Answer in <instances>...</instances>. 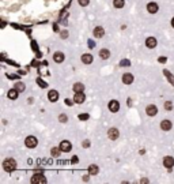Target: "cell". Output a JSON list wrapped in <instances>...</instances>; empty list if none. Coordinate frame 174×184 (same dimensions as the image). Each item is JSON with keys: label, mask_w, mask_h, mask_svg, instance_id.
Segmentation results:
<instances>
[{"label": "cell", "mask_w": 174, "mask_h": 184, "mask_svg": "<svg viewBox=\"0 0 174 184\" xmlns=\"http://www.w3.org/2000/svg\"><path fill=\"white\" fill-rule=\"evenodd\" d=\"M15 168H16V162H15V159L12 158H7L6 161L3 162V169L6 170V172H14Z\"/></svg>", "instance_id": "1"}, {"label": "cell", "mask_w": 174, "mask_h": 184, "mask_svg": "<svg viewBox=\"0 0 174 184\" xmlns=\"http://www.w3.org/2000/svg\"><path fill=\"white\" fill-rule=\"evenodd\" d=\"M25 145L27 146L29 149H33V147H36L37 146V138L36 136H27L25 141Z\"/></svg>", "instance_id": "2"}, {"label": "cell", "mask_w": 174, "mask_h": 184, "mask_svg": "<svg viewBox=\"0 0 174 184\" xmlns=\"http://www.w3.org/2000/svg\"><path fill=\"white\" fill-rule=\"evenodd\" d=\"M118 135H120V132H118L117 128H109V131H107V136H109L110 139L116 141V139L118 138Z\"/></svg>", "instance_id": "3"}, {"label": "cell", "mask_w": 174, "mask_h": 184, "mask_svg": "<svg viewBox=\"0 0 174 184\" xmlns=\"http://www.w3.org/2000/svg\"><path fill=\"white\" fill-rule=\"evenodd\" d=\"M109 109L112 110L113 113L118 112V109H120V102H118V101H116V100L110 101V102H109Z\"/></svg>", "instance_id": "4"}, {"label": "cell", "mask_w": 174, "mask_h": 184, "mask_svg": "<svg viewBox=\"0 0 174 184\" xmlns=\"http://www.w3.org/2000/svg\"><path fill=\"white\" fill-rule=\"evenodd\" d=\"M86 100L84 94H83V92H79V93H75V97H74V102L76 104H82L83 101Z\"/></svg>", "instance_id": "5"}, {"label": "cell", "mask_w": 174, "mask_h": 184, "mask_svg": "<svg viewBox=\"0 0 174 184\" xmlns=\"http://www.w3.org/2000/svg\"><path fill=\"white\" fill-rule=\"evenodd\" d=\"M163 165L167 168V169H171V168L174 167V158L173 157H165Z\"/></svg>", "instance_id": "6"}, {"label": "cell", "mask_w": 174, "mask_h": 184, "mask_svg": "<svg viewBox=\"0 0 174 184\" xmlns=\"http://www.w3.org/2000/svg\"><path fill=\"white\" fill-rule=\"evenodd\" d=\"M146 112L148 116H155V115L158 113V108H156L155 105H148L146 108Z\"/></svg>", "instance_id": "7"}, {"label": "cell", "mask_w": 174, "mask_h": 184, "mask_svg": "<svg viewBox=\"0 0 174 184\" xmlns=\"http://www.w3.org/2000/svg\"><path fill=\"white\" fill-rule=\"evenodd\" d=\"M71 143H69V142L68 141H63L60 143V149H61V152H65V153H68L69 152V150H71Z\"/></svg>", "instance_id": "8"}, {"label": "cell", "mask_w": 174, "mask_h": 184, "mask_svg": "<svg viewBox=\"0 0 174 184\" xmlns=\"http://www.w3.org/2000/svg\"><path fill=\"white\" fill-rule=\"evenodd\" d=\"M46 179L44 177V175H34V176L32 177V183H45Z\"/></svg>", "instance_id": "9"}, {"label": "cell", "mask_w": 174, "mask_h": 184, "mask_svg": "<svg viewBox=\"0 0 174 184\" xmlns=\"http://www.w3.org/2000/svg\"><path fill=\"white\" fill-rule=\"evenodd\" d=\"M48 98H49L50 102H54V101H57V98H59V93H57L56 90H50V92L48 93Z\"/></svg>", "instance_id": "10"}, {"label": "cell", "mask_w": 174, "mask_h": 184, "mask_svg": "<svg viewBox=\"0 0 174 184\" xmlns=\"http://www.w3.org/2000/svg\"><path fill=\"white\" fill-rule=\"evenodd\" d=\"M122 82H124L125 85H131L132 82H133V75L132 74H124L122 75Z\"/></svg>", "instance_id": "11"}, {"label": "cell", "mask_w": 174, "mask_h": 184, "mask_svg": "<svg viewBox=\"0 0 174 184\" xmlns=\"http://www.w3.org/2000/svg\"><path fill=\"white\" fill-rule=\"evenodd\" d=\"M53 59H54L56 63H61V61H64V53H63V52H54Z\"/></svg>", "instance_id": "12"}, {"label": "cell", "mask_w": 174, "mask_h": 184, "mask_svg": "<svg viewBox=\"0 0 174 184\" xmlns=\"http://www.w3.org/2000/svg\"><path fill=\"white\" fill-rule=\"evenodd\" d=\"M103 34H105V30H103L101 26H98V27L94 29V37H97V38H101V37H103Z\"/></svg>", "instance_id": "13"}, {"label": "cell", "mask_w": 174, "mask_h": 184, "mask_svg": "<svg viewBox=\"0 0 174 184\" xmlns=\"http://www.w3.org/2000/svg\"><path fill=\"white\" fill-rule=\"evenodd\" d=\"M160 128L163 130V131H169L171 130V121L170 120H163L160 123Z\"/></svg>", "instance_id": "14"}, {"label": "cell", "mask_w": 174, "mask_h": 184, "mask_svg": "<svg viewBox=\"0 0 174 184\" xmlns=\"http://www.w3.org/2000/svg\"><path fill=\"white\" fill-rule=\"evenodd\" d=\"M147 10H148V12H151V14H155L156 11H158V4L156 3H148L147 4Z\"/></svg>", "instance_id": "15"}, {"label": "cell", "mask_w": 174, "mask_h": 184, "mask_svg": "<svg viewBox=\"0 0 174 184\" xmlns=\"http://www.w3.org/2000/svg\"><path fill=\"white\" fill-rule=\"evenodd\" d=\"M146 45L148 46V48H155L156 46V40L154 38V37H148V38L146 40Z\"/></svg>", "instance_id": "16"}, {"label": "cell", "mask_w": 174, "mask_h": 184, "mask_svg": "<svg viewBox=\"0 0 174 184\" xmlns=\"http://www.w3.org/2000/svg\"><path fill=\"white\" fill-rule=\"evenodd\" d=\"M82 61L84 64H90L92 61V56L90 55V53H84V55L82 56Z\"/></svg>", "instance_id": "17"}, {"label": "cell", "mask_w": 174, "mask_h": 184, "mask_svg": "<svg viewBox=\"0 0 174 184\" xmlns=\"http://www.w3.org/2000/svg\"><path fill=\"white\" fill-rule=\"evenodd\" d=\"M16 97H18V90L16 89H11L10 92H8V98L11 100H16Z\"/></svg>", "instance_id": "18"}, {"label": "cell", "mask_w": 174, "mask_h": 184, "mask_svg": "<svg viewBox=\"0 0 174 184\" xmlns=\"http://www.w3.org/2000/svg\"><path fill=\"white\" fill-rule=\"evenodd\" d=\"M100 56H101V59H103V60H106L107 57L110 56V52H109L107 49H102V51L100 52Z\"/></svg>", "instance_id": "19"}, {"label": "cell", "mask_w": 174, "mask_h": 184, "mask_svg": "<svg viewBox=\"0 0 174 184\" xmlns=\"http://www.w3.org/2000/svg\"><path fill=\"white\" fill-rule=\"evenodd\" d=\"M84 90V86L82 83H75L74 85V92L75 93H79V92H83Z\"/></svg>", "instance_id": "20"}, {"label": "cell", "mask_w": 174, "mask_h": 184, "mask_svg": "<svg viewBox=\"0 0 174 184\" xmlns=\"http://www.w3.org/2000/svg\"><path fill=\"white\" fill-rule=\"evenodd\" d=\"M163 74L166 75L167 78H169V82H170L171 85L174 86V76H173V75H171V74H170V72H169V71H167V70H163Z\"/></svg>", "instance_id": "21"}, {"label": "cell", "mask_w": 174, "mask_h": 184, "mask_svg": "<svg viewBox=\"0 0 174 184\" xmlns=\"http://www.w3.org/2000/svg\"><path fill=\"white\" fill-rule=\"evenodd\" d=\"M89 173L90 175H97V173H98V167H97V165H90Z\"/></svg>", "instance_id": "22"}, {"label": "cell", "mask_w": 174, "mask_h": 184, "mask_svg": "<svg viewBox=\"0 0 174 184\" xmlns=\"http://www.w3.org/2000/svg\"><path fill=\"white\" fill-rule=\"evenodd\" d=\"M113 4L116 8H121V7H124V0H114Z\"/></svg>", "instance_id": "23"}, {"label": "cell", "mask_w": 174, "mask_h": 184, "mask_svg": "<svg viewBox=\"0 0 174 184\" xmlns=\"http://www.w3.org/2000/svg\"><path fill=\"white\" fill-rule=\"evenodd\" d=\"M15 89H16V90H18V92H23V90H25V85H23V83H22V82H18V83H16V85L14 86Z\"/></svg>", "instance_id": "24"}, {"label": "cell", "mask_w": 174, "mask_h": 184, "mask_svg": "<svg viewBox=\"0 0 174 184\" xmlns=\"http://www.w3.org/2000/svg\"><path fill=\"white\" fill-rule=\"evenodd\" d=\"M131 66V61L127 60V59H124V60L120 61V67H129Z\"/></svg>", "instance_id": "25"}, {"label": "cell", "mask_w": 174, "mask_h": 184, "mask_svg": "<svg viewBox=\"0 0 174 184\" xmlns=\"http://www.w3.org/2000/svg\"><path fill=\"white\" fill-rule=\"evenodd\" d=\"M60 150H61V149H57V147H53L50 153H52V156H53V157H59V156H60Z\"/></svg>", "instance_id": "26"}, {"label": "cell", "mask_w": 174, "mask_h": 184, "mask_svg": "<svg viewBox=\"0 0 174 184\" xmlns=\"http://www.w3.org/2000/svg\"><path fill=\"white\" fill-rule=\"evenodd\" d=\"M165 109H166V110H171V109H173V104H171L170 101H166V102H165Z\"/></svg>", "instance_id": "27"}, {"label": "cell", "mask_w": 174, "mask_h": 184, "mask_svg": "<svg viewBox=\"0 0 174 184\" xmlns=\"http://www.w3.org/2000/svg\"><path fill=\"white\" fill-rule=\"evenodd\" d=\"M78 1H79V4H80L82 7H86V6L90 3V0H78Z\"/></svg>", "instance_id": "28"}, {"label": "cell", "mask_w": 174, "mask_h": 184, "mask_svg": "<svg viewBox=\"0 0 174 184\" xmlns=\"http://www.w3.org/2000/svg\"><path fill=\"white\" fill-rule=\"evenodd\" d=\"M37 83H38V85L41 86V87H46V86H48V85H46V82H44L42 79H39V78L37 79Z\"/></svg>", "instance_id": "29"}, {"label": "cell", "mask_w": 174, "mask_h": 184, "mask_svg": "<svg viewBox=\"0 0 174 184\" xmlns=\"http://www.w3.org/2000/svg\"><path fill=\"white\" fill-rule=\"evenodd\" d=\"M59 120H60L61 123H65V121L68 120V117L65 116V115H60V116H59Z\"/></svg>", "instance_id": "30"}, {"label": "cell", "mask_w": 174, "mask_h": 184, "mask_svg": "<svg viewBox=\"0 0 174 184\" xmlns=\"http://www.w3.org/2000/svg\"><path fill=\"white\" fill-rule=\"evenodd\" d=\"M79 119H80V120H87V119H89V115H87V113L79 115Z\"/></svg>", "instance_id": "31"}, {"label": "cell", "mask_w": 174, "mask_h": 184, "mask_svg": "<svg viewBox=\"0 0 174 184\" xmlns=\"http://www.w3.org/2000/svg\"><path fill=\"white\" fill-rule=\"evenodd\" d=\"M83 147H90V141H83Z\"/></svg>", "instance_id": "32"}, {"label": "cell", "mask_w": 174, "mask_h": 184, "mask_svg": "<svg viewBox=\"0 0 174 184\" xmlns=\"http://www.w3.org/2000/svg\"><path fill=\"white\" fill-rule=\"evenodd\" d=\"M78 161H79V158H78V157H76V156H74V157H72V159H71V162L76 164V162H78Z\"/></svg>", "instance_id": "33"}, {"label": "cell", "mask_w": 174, "mask_h": 184, "mask_svg": "<svg viewBox=\"0 0 174 184\" xmlns=\"http://www.w3.org/2000/svg\"><path fill=\"white\" fill-rule=\"evenodd\" d=\"M89 46H90V48H94V46H95L94 41H91V40H90V41H89Z\"/></svg>", "instance_id": "34"}, {"label": "cell", "mask_w": 174, "mask_h": 184, "mask_svg": "<svg viewBox=\"0 0 174 184\" xmlns=\"http://www.w3.org/2000/svg\"><path fill=\"white\" fill-rule=\"evenodd\" d=\"M61 37H63V38H67V37H68V33H67V32H63V33H61Z\"/></svg>", "instance_id": "35"}, {"label": "cell", "mask_w": 174, "mask_h": 184, "mask_svg": "<svg viewBox=\"0 0 174 184\" xmlns=\"http://www.w3.org/2000/svg\"><path fill=\"white\" fill-rule=\"evenodd\" d=\"M159 61H160V63H165V61H166V57H160Z\"/></svg>", "instance_id": "36"}, {"label": "cell", "mask_w": 174, "mask_h": 184, "mask_svg": "<svg viewBox=\"0 0 174 184\" xmlns=\"http://www.w3.org/2000/svg\"><path fill=\"white\" fill-rule=\"evenodd\" d=\"M65 102H67L68 105H72V101H71V100H65Z\"/></svg>", "instance_id": "37"}, {"label": "cell", "mask_w": 174, "mask_h": 184, "mask_svg": "<svg viewBox=\"0 0 174 184\" xmlns=\"http://www.w3.org/2000/svg\"><path fill=\"white\" fill-rule=\"evenodd\" d=\"M10 78H11V79H16L18 76H16V75H10Z\"/></svg>", "instance_id": "38"}, {"label": "cell", "mask_w": 174, "mask_h": 184, "mask_svg": "<svg viewBox=\"0 0 174 184\" xmlns=\"http://www.w3.org/2000/svg\"><path fill=\"white\" fill-rule=\"evenodd\" d=\"M171 25H173V27H174V18L171 19Z\"/></svg>", "instance_id": "39"}]
</instances>
